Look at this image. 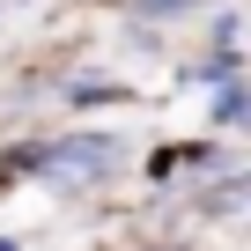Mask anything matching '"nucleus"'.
Instances as JSON below:
<instances>
[]
</instances>
